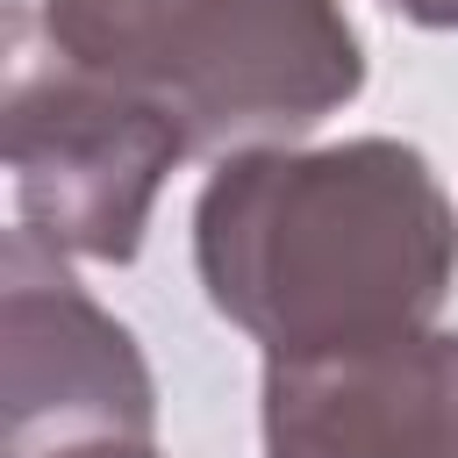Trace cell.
<instances>
[{"label": "cell", "mask_w": 458, "mask_h": 458, "mask_svg": "<svg viewBox=\"0 0 458 458\" xmlns=\"http://www.w3.org/2000/svg\"><path fill=\"white\" fill-rule=\"evenodd\" d=\"M458 265V215L408 143L250 150L200 193L208 301L272 358L422 336Z\"/></svg>", "instance_id": "obj_1"}, {"label": "cell", "mask_w": 458, "mask_h": 458, "mask_svg": "<svg viewBox=\"0 0 458 458\" xmlns=\"http://www.w3.org/2000/svg\"><path fill=\"white\" fill-rule=\"evenodd\" d=\"M50 50L157 107L186 150L301 136L365 79L336 0H43Z\"/></svg>", "instance_id": "obj_2"}, {"label": "cell", "mask_w": 458, "mask_h": 458, "mask_svg": "<svg viewBox=\"0 0 458 458\" xmlns=\"http://www.w3.org/2000/svg\"><path fill=\"white\" fill-rule=\"evenodd\" d=\"M186 157V136L79 64H36L14 36L7 72V165L21 193V229L86 258H136L157 179Z\"/></svg>", "instance_id": "obj_3"}, {"label": "cell", "mask_w": 458, "mask_h": 458, "mask_svg": "<svg viewBox=\"0 0 458 458\" xmlns=\"http://www.w3.org/2000/svg\"><path fill=\"white\" fill-rule=\"evenodd\" d=\"M150 437V379L122 322H107L36 229L7 243V451L43 458V437Z\"/></svg>", "instance_id": "obj_4"}, {"label": "cell", "mask_w": 458, "mask_h": 458, "mask_svg": "<svg viewBox=\"0 0 458 458\" xmlns=\"http://www.w3.org/2000/svg\"><path fill=\"white\" fill-rule=\"evenodd\" d=\"M265 458H458V336L272 358Z\"/></svg>", "instance_id": "obj_5"}, {"label": "cell", "mask_w": 458, "mask_h": 458, "mask_svg": "<svg viewBox=\"0 0 458 458\" xmlns=\"http://www.w3.org/2000/svg\"><path fill=\"white\" fill-rule=\"evenodd\" d=\"M401 14H415V21H437V29H451L458 21V0H394Z\"/></svg>", "instance_id": "obj_6"}, {"label": "cell", "mask_w": 458, "mask_h": 458, "mask_svg": "<svg viewBox=\"0 0 458 458\" xmlns=\"http://www.w3.org/2000/svg\"><path fill=\"white\" fill-rule=\"evenodd\" d=\"M50 458H150L143 444H100V451H50Z\"/></svg>", "instance_id": "obj_7"}]
</instances>
